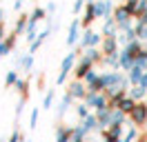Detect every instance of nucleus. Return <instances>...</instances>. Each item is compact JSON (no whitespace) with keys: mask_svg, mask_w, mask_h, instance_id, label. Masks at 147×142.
Returning a JSON list of instances; mask_svg holds the SVG:
<instances>
[{"mask_svg":"<svg viewBox=\"0 0 147 142\" xmlns=\"http://www.w3.org/2000/svg\"><path fill=\"white\" fill-rule=\"evenodd\" d=\"M76 113H78V118H87V115H89V104H87L85 100H80L78 107H76Z\"/></svg>","mask_w":147,"mask_h":142,"instance_id":"obj_30","label":"nucleus"},{"mask_svg":"<svg viewBox=\"0 0 147 142\" xmlns=\"http://www.w3.org/2000/svg\"><path fill=\"white\" fill-rule=\"evenodd\" d=\"M138 138H140V135H138V127H136V124L123 135V140H125V142H134V140H138Z\"/></svg>","mask_w":147,"mask_h":142,"instance_id":"obj_31","label":"nucleus"},{"mask_svg":"<svg viewBox=\"0 0 147 142\" xmlns=\"http://www.w3.org/2000/svg\"><path fill=\"white\" fill-rule=\"evenodd\" d=\"M71 135H74V129H69V127L56 129V142H71Z\"/></svg>","mask_w":147,"mask_h":142,"instance_id":"obj_18","label":"nucleus"},{"mask_svg":"<svg viewBox=\"0 0 147 142\" xmlns=\"http://www.w3.org/2000/svg\"><path fill=\"white\" fill-rule=\"evenodd\" d=\"M18 71H13V69H9L7 71V76H5V87H16V82H18Z\"/></svg>","mask_w":147,"mask_h":142,"instance_id":"obj_26","label":"nucleus"},{"mask_svg":"<svg viewBox=\"0 0 147 142\" xmlns=\"http://www.w3.org/2000/svg\"><path fill=\"white\" fill-rule=\"evenodd\" d=\"M74 100H76V98L71 96V93H69V91H65V96L60 98V104H58V115H60V118H63L65 113H67V111H69V107H71V102Z\"/></svg>","mask_w":147,"mask_h":142,"instance_id":"obj_16","label":"nucleus"},{"mask_svg":"<svg viewBox=\"0 0 147 142\" xmlns=\"http://www.w3.org/2000/svg\"><path fill=\"white\" fill-rule=\"evenodd\" d=\"M80 129H83L85 133H89V131H100L98 115H96V113H89L87 118H83V124H80Z\"/></svg>","mask_w":147,"mask_h":142,"instance_id":"obj_11","label":"nucleus"},{"mask_svg":"<svg viewBox=\"0 0 147 142\" xmlns=\"http://www.w3.org/2000/svg\"><path fill=\"white\" fill-rule=\"evenodd\" d=\"M54 98H56V91L54 89H49V91H47V96L42 98V109H51V104H54Z\"/></svg>","mask_w":147,"mask_h":142,"instance_id":"obj_29","label":"nucleus"},{"mask_svg":"<svg viewBox=\"0 0 147 142\" xmlns=\"http://www.w3.org/2000/svg\"><path fill=\"white\" fill-rule=\"evenodd\" d=\"M102 36H116L118 33V25H116V20L114 18H107L105 22H102Z\"/></svg>","mask_w":147,"mask_h":142,"instance_id":"obj_19","label":"nucleus"},{"mask_svg":"<svg viewBox=\"0 0 147 142\" xmlns=\"http://www.w3.org/2000/svg\"><path fill=\"white\" fill-rule=\"evenodd\" d=\"M134 31H136L138 40H145L147 42V25L143 22V20H136V22H134Z\"/></svg>","mask_w":147,"mask_h":142,"instance_id":"obj_24","label":"nucleus"},{"mask_svg":"<svg viewBox=\"0 0 147 142\" xmlns=\"http://www.w3.org/2000/svg\"><path fill=\"white\" fill-rule=\"evenodd\" d=\"M7 53H9V49L5 47V40H0V58H2V56H7Z\"/></svg>","mask_w":147,"mask_h":142,"instance_id":"obj_38","label":"nucleus"},{"mask_svg":"<svg viewBox=\"0 0 147 142\" xmlns=\"http://www.w3.org/2000/svg\"><path fill=\"white\" fill-rule=\"evenodd\" d=\"M100 51L105 56H114V53H118V38L116 36H105L100 42Z\"/></svg>","mask_w":147,"mask_h":142,"instance_id":"obj_7","label":"nucleus"},{"mask_svg":"<svg viewBox=\"0 0 147 142\" xmlns=\"http://www.w3.org/2000/svg\"><path fill=\"white\" fill-rule=\"evenodd\" d=\"M67 91H69L76 100H85V98H87V93H89V89H87V84H85L83 80H74Z\"/></svg>","mask_w":147,"mask_h":142,"instance_id":"obj_8","label":"nucleus"},{"mask_svg":"<svg viewBox=\"0 0 147 142\" xmlns=\"http://www.w3.org/2000/svg\"><path fill=\"white\" fill-rule=\"evenodd\" d=\"M20 140H22V138H20V133H18V131H13V133H11V138H9L7 142H20Z\"/></svg>","mask_w":147,"mask_h":142,"instance_id":"obj_37","label":"nucleus"},{"mask_svg":"<svg viewBox=\"0 0 147 142\" xmlns=\"http://www.w3.org/2000/svg\"><path fill=\"white\" fill-rule=\"evenodd\" d=\"M94 20H98V13H96V5L94 2H87V7H85V16H83V29H89L94 25Z\"/></svg>","mask_w":147,"mask_h":142,"instance_id":"obj_9","label":"nucleus"},{"mask_svg":"<svg viewBox=\"0 0 147 142\" xmlns=\"http://www.w3.org/2000/svg\"><path fill=\"white\" fill-rule=\"evenodd\" d=\"M100 80L102 84H105V89H111V87H120V80H123V76H120V71H102L100 73Z\"/></svg>","mask_w":147,"mask_h":142,"instance_id":"obj_6","label":"nucleus"},{"mask_svg":"<svg viewBox=\"0 0 147 142\" xmlns=\"http://www.w3.org/2000/svg\"><path fill=\"white\" fill-rule=\"evenodd\" d=\"M125 49H127L129 53H131V56H134V58H136L138 53L143 51V49H145V47H143V44H140V40H134V42H129L127 47H125Z\"/></svg>","mask_w":147,"mask_h":142,"instance_id":"obj_28","label":"nucleus"},{"mask_svg":"<svg viewBox=\"0 0 147 142\" xmlns=\"http://www.w3.org/2000/svg\"><path fill=\"white\" fill-rule=\"evenodd\" d=\"M85 102L92 107V109H96V111L111 109V107H109V98H107V93H105V91H89V93H87V98H85Z\"/></svg>","mask_w":147,"mask_h":142,"instance_id":"obj_2","label":"nucleus"},{"mask_svg":"<svg viewBox=\"0 0 147 142\" xmlns=\"http://www.w3.org/2000/svg\"><path fill=\"white\" fill-rule=\"evenodd\" d=\"M134 62H136V64H140V67H145V69H147V49H143V51L138 53L136 58H134Z\"/></svg>","mask_w":147,"mask_h":142,"instance_id":"obj_34","label":"nucleus"},{"mask_svg":"<svg viewBox=\"0 0 147 142\" xmlns=\"http://www.w3.org/2000/svg\"><path fill=\"white\" fill-rule=\"evenodd\" d=\"M145 102H147V98H145Z\"/></svg>","mask_w":147,"mask_h":142,"instance_id":"obj_45","label":"nucleus"},{"mask_svg":"<svg viewBox=\"0 0 147 142\" xmlns=\"http://www.w3.org/2000/svg\"><path fill=\"white\" fill-rule=\"evenodd\" d=\"M45 16H47V9L36 7L34 11H31V13H29V22H31V25H38V22H40V20H42Z\"/></svg>","mask_w":147,"mask_h":142,"instance_id":"obj_25","label":"nucleus"},{"mask_svg":"<svg viewBox=\"0 0 147 142\" xmlns=\"http://www.w3.org/2000/svg\"><path fill=\"white\" fill-rule=\"evenodd\" d=\"M118 58H120V69H123V71H129L131 67H134V56H131L125 47L118 51Z\"/></svg>","mask_w":147,"mask_h":142,"instance_id":"obj_15","label":"nucleus"},{"mask_svg":"<svg viewBox=\"0 0 147 142\" xmlns=\"http://www.w3.org/2000/svg\"><path fill=\"white\" fill-rule=\"evenodd\" d=\"M38 115H40V111L34 109V111H31V118H29V129H36L38 127Z\"/></svg>","mask_w":147,"mask_h":142,"instance_id":"obj_35","label":"nucleus"},{"mask_svg":"<svg viewBox=\"0 0 147 142\" xmlns=\"http://www.w3.org/2000/svg\"><path fill=\"white\" fill-rule=\"evenodd\" d=\"M27 27H29V13H22V16L16 20V27H13V33H25L27 31Z\"/></svg>","mask_w":147,"mask_h":142,"instance_id":"obj_22","label":"nucleus"},{"mask_svg":"<svg viewBox=\"0 0 147 142\" xmlns=\"http://www.w3.org/2000/svg\"><path fill=\"white\" fill-rule=\"evenodd\" d=\"M83 5H87V0H76V2H74V13H76V16H78V13H80V9H83Z\"/></svg>","mask_w":147,"mask_h":142,"instance_id":"obj_36","label":"nucleus"},{"mask_svg":"<svg viewBox=\"0 0 147 142\" xmlns=\"http://www.w3.org/2000/svg\"><path fill=\"white\" fill-rule=\"evenodd\" d=\"M80 27H83V22L76 18V20L71 22V27H69V36H67V44H69V47L80 40V36H83V33H80Z\"/></svg>","mask_w":147,"mask_h":142,"instance_id":"obj_10","label":"nucleus"},{"mask_svg":"<svg viewBox=\"0 0 147 142\" xmlns=\"http://www.w3.org/2000/svg\"><path fill=\"white\" fill-rule=\"evenodd\" d=\"M129 96L134 98L136 102H140V100H145V98H147V89L143 87V84H131V89H129Z\"/></svg>","mask_w":147,"mask_h":142,"instance_id":"obj_20","label":"nucleus"},{"mask_svg":"<svg viewBox=\"0 0 147 142\" xmlns=\"http://www.w3.org/2000/svg\"><path fill=\"white\" fill-rule=\"evenodd\" d=\"M102 64H105V67H109V69H114V71H118L120 69L118 53H114V56H105V58H102Z\"/></svg>","mask_w":147,"mask_h":142,"instance_id":"obj_23","label":"nucleus"},{"mask_svg":"<svg viewBox=\"0 0 147 142\" xmlns=\"http://www.w3.org/2000/svg\"><path fill=\"white\" fill-rule=\"evenodd\" d=\"M92 69H94V62L89 60V58H85V56H83L80 60L76 62V67H74V76H76V80H83Z\"/></svg>","mask_w":147,"mask_h":142,"instance_id":"obj_5","label":"nucleus"},{"mask_svg":"<svg viewBox=\"0 0 147 142\" xmlns=\"http://www.w3.org/2000/svg\"><path fill=\"white\" fill-rule=\"evenodd\" d=\"M0 40H5V22L0 25Z\"/></svg>","mask_w":147,"mask_h":142,"instance_id":"obj_40","label":"nucleus"},{"mask_svg":"<svg viewBox=\"0 0 147 142\" xmlns=\"http://www.w3.org/2000/svg\"><path fill=\"white\" fill-rule=\"evenodd\" d=\"M145 49H147V47H145Z\"/></svg>","mask_w":147,"mask_h":142,"instance_id":"obj_46","label":"nucleus"},{"mask_svg":"<svg viewBox=\"0 0 147 142\" xmlns=\"http://www.w3.org/2000/svg\"><path fill=\"white\" fill-rule=\"evenodd\" d=\"M2 20H5V11L0 9V25H2Z\"/></svg>","mask_w":147,"mask_h":142,"instance_id":"obj_43","label":"nucleus"},{"mask_svg":"<svg viewBox=\"0 0 147 142\" xmlns=\"http://www.w3.org/2000/svg\"><path fill=\"white\" fill-rule=\"evenodd\" d=\"M22 7V0H16V2H13V9H20Z\"/></svg>","mask_w":147,"mask_h":142,"instance_id":"obj_42","label":"nucleus"},{"mask_svg":"<svg viewBox=\"0 0 147 142\" xmlns=\"http://www.w3.org/2000/svg\"><path fill=\"white\" fill-rule=\"evenodd\" d=\"M78 53L80 51H69L67 56H65L63 64H60V73H58V78H56V84L60 87V84H65V80H67V76L74 71V67H76V62H78Z\"/></svg>","mask_w":147,"mask_h":142,"instance_id":"obj_1","label":"nucleus"},{"mask_svg":"<svg viewBox=\"0 0 147 142\" xmlns=\"http://www.w3.org/2000/svg\"><path fill=\"white\" fill-rule=\"evenodd\" d=\"M87 2H94V0H87Z\"/></svg>","mask_w":147,"mask_h":142,"instance_id":"obj_44","label":"nucleus"},{"mask_svg":"<svg viewBox=\"0 0 147 142\" xmlns=\"http://www.w3.org/2000/svg\"><path fill=\"white\" fill-rule=\"evenodd\" d=\"M114 20H116V25H125V22H129V20H134V16L127 11V7L125 5H120V7H116L114 9Z\"/></svg>","mask_w":147,"mask_h":142,"instance_id":"obj_12","label":"nucleus"},{"mask_svg":"<svg viewBox=\"0 0 147 142\" xmlns=\"http://www.w3.org/2000/svg\"><path fill=\"white\" fill-rule=\"evenodd\" d=\"M54 11H56V2H49V5H47V13L54 16Z\"/></svg>","mask_w":147,"mask_h":142,"instance_id":"obj_39","label":"nucleus"},{"mask_svg":"<svg viewBox=\"0 0 147 142\" xmlns=\"http://www.w3.org/2000/svg\"><path fill=\"white\" fill-rule=\"evenodd\" d=\"M129 120H131V124H136V127H147V102L145 100H140L136 104V109L129 113Z\"/></svg>","mask_w":147,"mask_h":142,"instance_id":"obj_4","label":"nucleus"},{"mask_svg":"<svg viewBox=\"0 0 147 142\" xmlns=\"http://www.w3.org/2000/svg\"><path fill=\"white\" fill-rule=\"evenodd\" d=\"M51 31H54V29H51V27H47L45 31H40V33H38V38H36V40H34V42H31V47H29V53H36L38 49H40V47H42V42H45L47 38H49V36H51Z\"/></svg>","mask_w":147,"mask_h":142,"instance_id":"obj_14","label":"nucleus"},{"mask_svg":"<svg viewBox=\"0 0 147 142\" xmlns=\"http://www.w3.org/2000/svg\"><path fill=\"white\" fill-rule=\"evenodd\" d=\"M136 104H138V102H136V100H134V98L127 93V96H125V98H123V100L118 102V109H120V111H125V113L129 115L131 111H134V109H136Z\"/></svg>","mask_w":147,"mask_h":142,"instance_id":"obj_17","label":"nucleus"},{"mask_svg":"<svg viewBox=\"0 0 147 142\" xmlns=\"http://www.w3.org/2000/svg\"><path fill=\"white\" fill-rule=\"evenodd\" d=\"M20 67H22V71H31V67H34V53H27L25 58H20Z\"/></svg>","mask_w":147,"mask_h":142,"instance_id":"obj_27","label":"nucleus"},{"mask_svg":"<svg viewBox=\"0 0 147 142\" xmlns=\"http://www.w3.org/2000/svg\"><path fill=\"white\" fill-rule=\"evenodd\" d=\"M102 38H105L102 33H96V31H92V29H85V31H83V38H80V44H78V51L83 53L85 49L98 47V44L102 42Z\"/></svg>","mask_w":147,"mask_h":142,"instance_id":"obj_3","label":"nucleus"},{"mask_svg":"<svg viewBox=\"0 0 147 142\" xmlns=\"http://www.w3.org/2000/svg\"><path fill=\"white\" fill-rule=\"evenodd\" d=\"M98 115V124H100V131L102 129H107L111 124V109H105V111H96Z\"/></svg>","mask_w":147,"mask_h":142,"instance_id":"obj_21","label":"nucleus"},{"mask_svg":"<svg viewBox=\"0 0 147 142\" xmlns=\"http://www.w3.org/2000/svg\"><path fill=\"white\" fill-rule=\"evenodd\" d=\"M85 138H87V133H85L80 127H76V129H74V135H71V142H85Z\"/></svg>","mask_w":147,"mask_h":142,"instance_id":"obj_32","label":"nucleus"},{"mask_svg":"<svg viewBox=\"0 0 147 142\" xmlns=\"http://www.w3.org/2000/svg\"><path fill=\"white\" fill-rule=\"evenodd\" d=\"M143 76H145V67H140V64H136V62H134V67L127 71V78H129L131 84H140Z\"/></svg>","mask_w":147,"mask_h":142,"instance_id":"obj_13","label":"nucleus"},{"mask_svg":"<svg viewBox=\"0 0 147 142\" xmlns=\"http://www.w3.org/2000/svg\"><path fill=\"white\" fill-rule=\"evenodd\" d=\"M140 84H143V87L147 89V71H145V76H143V80H140Z\"/></svg>","mask_w":147,"mask_h":142,"instance_id":"obj_41","label":"nucleus"},{"mask_svg":"<svg viewBox=\"0 0 147 142\" xmlns=\"http://www.w3.org/2000/svg\"><path fill=\"white\" fill-rule=\"evenodd\" d=\"M16 89L20 91V98L27 100V80H18V82H16Z\"/></svg>","mask_w":147,"mask_h":142,"instance_id":"obj_33","label":"nucleus"}]
</instances>
